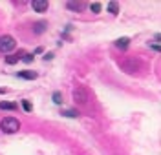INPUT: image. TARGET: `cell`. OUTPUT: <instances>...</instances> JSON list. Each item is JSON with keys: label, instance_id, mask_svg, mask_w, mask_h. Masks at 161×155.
<instances>
[{"label": "cell", "instance_id": "obj_5", "mask_svg": "<svg viewBox=\"0 0 161 155\" xmlns=\"http://www.w3.org/2000/svg\"><path fill=\"white\" fill-rule=\"evenodd\" d=\"M31 7H33L37 13H44V11H48L50 4H48V0H33V2H31Z\"/></svg>", "mask_w": 161, "mask_h": 155}, {"label": "cell", "instance_id": "obj_8", "mask_svg": "<svg viewBox=\"0 0 161 155\" xmlns=\"http://www.w3.org/2000/svg\"><path fill=\"white\" fill-rule=\"evenodd\" d=\"M128 44H130V38L128 37H121V38L115 40V48H119V49H126Z\"/></svg>", "mask_w": 161, "mask_h": 155}, {"label": "cell", "instance_id": "obj_20", "mask_svg": "<svg viewBox=\"0 0 161 155\" xmlns=\"http://www.w3.org/2000/svg\"><path fill=\"white\" fill-rule=\"evenodd\" d=\"M0 93H6V89H2V88H0Z\"/></svg>", "mask_w": 161, "mask_h": 155}, {"label": "cell", "instance_id": "obj_11", "mask_svg": "<svg viewBox=\"0 0 161 155\" xmlns=\"http://www.w3.org/2000/svg\"><path fill=\"white\" fill-rule=\"evenodd\" d=\"M62 115L64 117H70V119H77L79 117V111H75V110H62Z\"/></svg>", "mask_w": 161, "mask_h": 155}, {"label": "cell", "instance_id": "obj_14", "mask_svg": "<svg viewBox=\"0 0 161 155\" xmlns=\"http://www.w3.org/2000/svg\"><path fill=\"white\" fill-rule=\"evenodd\" d=\"M51 99H53V102H55V104H62V93H60V91H55Z\"/></svg>", "mask_w": 161, "mask_h": 155}, {"label": "cell", "instance_id": "obj_9", "mask_svg": "<svg viewBox=\"0 0 161 155\" xmlns=\"http://www.w3.org/2000/svg\"><path fill=\"white\" fill-rule=\"evenodd\" d=\"M66 6H68V9H71V11H82L84 2H68Z\"/></svg>", "mask_w": 161, "mask_h": 155}, {"label": "cell", "instance_id": "obj_7", "mask_svg": "<svg viewBox=\"0 0 161 155\" xmlns=\"http://www.w3.org/2000/svg\"><path fill=\"white\" fill-rule=\"evenodd\" d=\"M46 27H48V22H44V20H40V22H35V24H33V31H35L37 35L44 33V31H46Z\"/></svg>", "mask_w": 161, "mask_h": 155}, {"label": "cell", "instance_id": "obj_2", "mask_svg": "<svg viewBox=\"0 0 161 155\" xmlns=\"http://www.w3.org/2000/svg\"><path fill=\"white\" fill-rule=\"evenodd\" d=\"M71 97H73V100L77 102V104H86V102L90 100V91L84 86H77V88L73 89Z\"/></svg>", "mask_w": 161, "mask_h": 155}, {"label": "cell", "instance_id": "obj_18", "mask_svg": "<svg viewBox=\"0 0 161 155\" xmlns=\"http://www.w3.org/2000/svg\"><path fill=\"white\" fill-rule=\"evenodd\" d=\"M51 58H53V53H46L44 55V60H51Z\"/></svg>", "mask_w": 161, "mask_h": 155}, {"label": "cell", "instance_id": "obj_1", "mask_svg": "<svg viewBox=\"0 0 161 155\" xmlns=\"http://www.w3.org/2000/svg\"><path fill=\"white\" fill-rule=\"evenodd\" d=\"M0 130H2L4 133H15L20 130V122L13 117H6L0 120Z\"/></svg>", "mask_w": 161, "mask_h": 155}, {"label": "cell", "instance_id": "obj_6", "mask_svg": "<svg viewBox=\"0 0 161 155\" xmlns=\"http://www.w3.org/2000/svg\"><path fill=\"white\" fill-rule=\"evenodd\" d=\"M18 77L24 79V80H35L37 73H35V71H29V69H24V71H18Z\"/></svg>", "mask_w": 161, "mask_h": 155}, {"label": "cell", "instance_id": "obj_12", "mask_svg": "<svg viewBox=\"0 0 161 155\" xmlns=\"http://www.w3.org/2000/svg\"><path fill=\"white\" fill-rule=\"evenodd\" d=\"M0 110H9V111H13V110H17V104H15V102H0Z\"/></svg>", "mask_w": 161, "mask_h": 155}, {"label": "cell", "instance_id": "obj_16", "mask_svg": "<svg viewBox=\"0 0 161 155\" xmlns=\"http://www.w3.org/2000/svg\"><path fill=\"white\" fill-rule=\"evenodd\" d=\"M22 108H24L26 111H31V110H33V108H31V102H29V100H22Z\"/></svg>", "mask_w": 161, "mask_h": 155}, {"label": "cell", "instance_id": "obj_13", "mask_svg": "<svg viewBox=\"0 0 161 155\" xmlns=\"http://www.w3.org/2000/svg\"><path fill=\"white\" fill-rule=\"evenodd\" d=\"M18 60H20V55H7V57H6L7 64H17Z\"/></svg>", "mask_w": 161, "mask_h": 155}, {"label": "cell", "instance_id": "obj_4", "mask_svg": "<svg viewBox=\"0 0 161 155\" xmlns=\"http://www.w3.org/2000/svg\"><path fill=\"white\" fill-rule=\"evenodd\" d=\"M121 68L126 71V73H136V71L139 69V64H137L134 58H132V60H123V62H121Z\"/></svg>", "mask_w": 161, "mask_h": 155}, {"label": "cell", "instance_id": "obj_3", "mask_svg": "<svg viewBox=\"0 0 161 155\" xmlns=\"http://www.w3.org/2000/svg\"><path fill=\"white\" fill-rule=\"evenodd\" d=\"M17 42L11 35H2L0 37V53H9L11 49H15Z\"/></svg>", "mask_w": 161, "mask_h": 155}, {"label": "cell", "instance_id": "obj_19", "mask_svg": "<svg viewBox=\"0 0 161 155\" xmlns=\"http://www.w3.org/2000/svg\"><path fill=\"white\" fill-rule=\"evenodd\" d=\"M152 48H154L156 51H159V44H157V42H152Z\"/></svg>", "mask_w": 161, "mask_h": 155}, {"label": "cell", "instance_id": "obj_15", "mask_svg": "<svg viewBox=\"0 0 161 155\" xmlns=\"http://www.w3.org/2000/svg\"><path fill=\"white\" fill-rule=\"evenodd\" d=\"M90 9H92V11H93V13H101V9H103V6H101V2H92Z\"/></svg>", "mask_w": 161, "mask_h": 155}, {"label": "cell", "instance_id": "obj_10", "mask_svg": "<svg viewBox=\"0 0 161 155\" xmlns=\"http://www.w3.org/2000/svg\"><path fill=\"white\" fill-rule=\"evenodd\" d=\"M108 11H110L112 15H117V13H119V4H117L115 0H112V2H108Z\"/></svg>", "mask_w": 161, "mask_h": 155}, {"label": "cell", "instance_id": "obj_17", "mask_svg": "<svg viewBox=\"0 0 161 155\" xmlns=\"http://www.w3.org/2000/svg\"><path fill=\"white\" fill-rule=\"evenodd\" d=\"M24 62H28V64H29V62L31 60H33V55H31V53H28V55H24V58H22Z\"/></svg>", "mask_w": 161, "mask_h": 155}]
</instances>
